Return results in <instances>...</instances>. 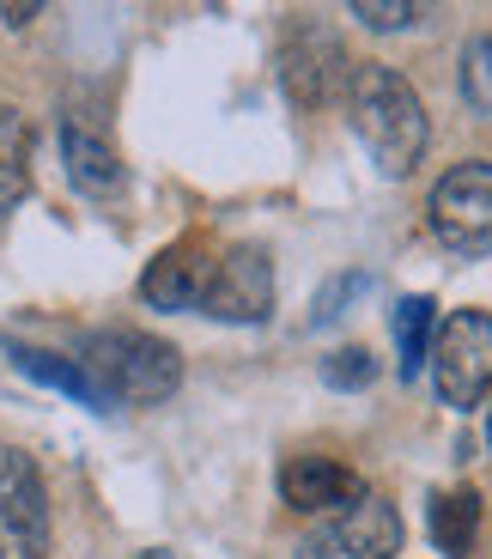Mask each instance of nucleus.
I'll return each instance as SVG.
<instances>
[{
  "mask_svg": "<svg viewBox=\"0 0 492 559\" xmlns=\"http://www.w3.org/2000/svg\"><path fill=\"white\" fill-rule=\"evenodd\" d=\"M347 116L359 146L371 153V165L383 177H408L425 158V140H432V122H425V104L395 68H352L347 85Z\"/></svg>",
  "mask_w": 492,
  "mask_h": 559,
  "instance_id": "obj_1",
  "label": "nucleus"
},
{
  "mask_svg": "<svg viewBox=\"0 0 492 559\" xmlns=\"http://www.w3.org/2000/svg\"><path fill=\"white\" fill-rule=\"evenodd\" d=\"M73 365H80L85 390H92V407H116V402L153 407L183 383L177 347L158 335H141V329H98V335H85Z\"/></svg>",
  "mask_w": 492,
  "mask_h": 559,
  "instance_id": "obj_2",
  "label": "nucleus"
},
{
  "mask_svg": "<svg viewBox=\"0 0 492 559\" xmlns=\"http://www.w3.org/2000/svg\"><path fill=\"white\" fill-rule=\"evenodd\" d=\"M432 383L444 407H480L492 390V317L487 310H456L437 322L432 341Z\"/></svg>",
  "mask_w": 492,
  "mask_h": 559,
  "instance_id": "obj_3",
  "label": "nucleus"
},
{
  "mask_svg": "<svg viewBox=\"0 0 492 559\" xmlns=\"http://www.w3.org/2000/svg\"><path fill=\"white\" fill-rule=\"evenodd\" d=\"M432 231L456 255H492V165H456L432 189Z\"/></svg>",
  "mask_w": 492,
  "mask_h": 559,
  "instance_id": "obj_4",
  "label": "nucleus"
},
{
  "mask_svg": "<svg viewBox=\"0 0 492 559\" xmlns=\"http://www.w3.org/2000/svg\"><path fill=\"white\" fill-rule=\"evenodd\" d=\"M395 554H401V518L377 492H365L335 518H316L298 542V559H395Z\"/></svg>",
  "mask_w": 492,
  "mask_h": 559,
  "instance_id": "obj_5",
  "label": "nucleus"
},
{
  "mask_svg": "<svg viewBox=\"0 0 492 559\" xmlns=\"http://www.w3.org/2000/svg\"><path fill=\"white\" fill-rule=\"evenodd\" d=\"M49 554V492H43L31 456L0 444V559Z\"/></svg>",
  "mask_w": 492,
  "mask_h": 559,
  "instance_id": "obj_6",
  "label": "nucleus"
},
{
  "mask_svg": "<svg viewBox=\"0 0 492 559\" xmlns=\"http://www.w3.org/2000/svg\"><path fill=\"white\" fill-rule=\"evenodd\" d=\"M267 310H274V267H267V255L255 250V243H231V250H219L201 317H219V322H267Z\"/></svg>",
  "mask_w": 492,
  "mask_h": 559,
  "instance_id": "obj_7",
  "label": "nucleus"
},
{
  "mask_svg": "<svg viewBox=\"0 0 492 559\" xmlns=\"http://www.w3.org/2000/svg\"><path fill=\"white\" fill-rule=\"evenodd\" d=\"M280 80L298 104H328L340 85H352L347 49L335 43V31L292 25V37H286V49H280Z\"/></svg>",
  "mask_w": 492,
  "mask_h": 559,
  "instance_id": "obj_8",
  "label": "nucleus"
},
{
  "mask_svg": "<svg viewBox=\"0 0 492 559\" xmlns=\"http://www.w3.org/2000/svg\"><path fill=\"white\" fill-rule=\"evenodd\" d=\"M280 499L304 518H335V511L365 499V480L335 456H292L280 468Z\"/></svg>",
  "mask_w": 492,
  "mask_h": 559,
  "instance_id": "obj_9",
  "label": "nucleus"
},
{
  "mask_svg": "<svg viewBox=\"0 0 492 559\" xmlns=\"http://www.w3.org/2000/svg\"><path fill=\"white\" fill-rule=\"evenodd\" d=\"M213 262H219L213 243H201V238L177 243V250H165L141 274V298L158 310H201L207 305V286H213Z\"/></svg>",
  "mask_w": 492,
  "mask_h": 559,
  "instance_id": "obj_10",
  "label": "nucleus"
},
{
  "mask_svg": "<svg viewBox=\"0 0 492 559\" xmlns=\"http://www.w3.org/2000/svg\"><path fill=\"white\" fill-rule=\"evenodd\" d=\"M61 153H68V177L80 182L85 195H110V189H122V158H116V146L98 134V128L68 122L61 128Z\"/></svg>",
  "mask_w": 492,
  "mask_h": 559,
  "instance_id": "obj_11",
  "label": "nucleus"
},
{
  "mask_svg": "<svg viewBox=\"0 0 492 559\" xmlns=\"http://www.w3.org/2000/svg\"><path fill=\"white\" fill-rule=\"evenodd\" d=\"M432 341H437V305L432 298H401L395 305V347H401V378H420L432 365Z\"/></svg>",
  "mask_w": 492,
  "mask_h": 559,
  "instance_id": "obj_12",
  "label": "nucleus"
},
{
  "mask_svg": "<svg viewBox=\"0 0 492 559\" xmlns=\"http://www.w3.org/2000/svg\"><path fill=\"white\" fill-rule=\"evenodd\" d=\"M475 530H480V499L468 487L456 492H437L432 499V542L444 547L451 559H463L475 547Z\"/></svg>",
  "mask_w": 492,
  "mask_h": 559,
  "instance_id": "obj_13",
  "label": "nucleus"
},
{
  "mask_svg": "<svg viewBox=\"0 0 492 559\" xmlns=\"http://www.w3.org/2000/svg\"><path fill=\"white\" fill-rule=\"evenodd\" d=\"M25 195V128L0 110V213Z\"/></svg>",
  "mask_w": 492,
  "mask_h": 559,
  "instance_id": "obj_14",
  "label": "nucleus"
},
{
  "mask_svg": "<svg viewBox=\"0 0 492 559\" xmlns=\"http://www.w3.org/2000/svg\"><path fill=\"white\" fill-rule=\"evenodd\" d=\"M463 98L475 104V116L492 122V37H475L463 49Z\"/></svg>",
  "mask_w": 492,
  "mask_h": 559,
  "instance_id": "obj_15",
  "label": "nucleus"
},
{
  "mask_svg": "<svg viewBox=\"0 0 492 559\" xmlns=\"http://www.w3.org/2000/svg\"><path fill=\"white\" fill-rule=\"evenodd\" d=\"M352 19H365L371 31H401V25H420L425 7H413V0H352Z\"/></svg>",
  "mask_w": 492,
  "mask_h": 559,
  "instance_id": "obj_16",
  "label": "nucleus"
},
{
  "mask_svg": "<svg viewBox=\"0 0 492 559\" xmlns=\"http://www.w3.org/2000/svg\"><path fill=\"white\" fill-rule=\"evenodd\" d=\"M323 378L335 383V390H365V383L377 378V359H371L365 347H340L335 359L323 365Z\"/></svg>",
  "mask_w": 492,
  "mask_h": 559,
  "instance_id": "obj_17",
  "label": "nucleus"
},
{
  "mask_svg": "<svg viewBox=\"0 0 492 559\" xmlns=\"http://www.w3.org/2000/svg\"><path fill=\"white\" fill-rule=\"evenodd\" d=\"M352 293H365V274H347V280H335V286H328V293L316 298V322H335V317H347L340 305H347Z\"/></svg>",
  "mask_w": 492,
  "mask_h": 559,
  "instance_id": "obj_18",
  "label": "nucleus"
},
{
  "mask_svg": "<svg viewBox=\"0 0 492 559\" xmlns=\"http://www.w3.org/2000/svg\"><path fill=\"white\" fill-rule=\"evenodd\" d=\"M0 19H7V25H31V19H37V7H31V0H25V7H0Z\"/></svg>",
  "mask_w": 492,
  "mask_h": 559,
  "instance_id": "obj_19",
  "label": "nucleus"
},
{
  "mask_svg": "<svg viewBox=\"0 0 492 559\" xmlns=\"http://www.w3.org/2000/svg\"><path fill=\"white\" fill-rule=\"evenodd\" d=\"M134 559H183V554H170V547H153V554H134Z\"/></svg>",
  "mask_w": 492,
  "mask_h": 559,
  "instance_id": "obj_20",
  "label": "nucleus"
},
{
  "mask_svg": "<svg viewBox=\"0 0 492 559\" xmlns=\"http://www.w3.org/2000/svg\"><path fill=\"white\" fill-rule=\"evenodd\" d=\"M487 432H492V426H487Z\"/></svg>",
  "mask_w": 492,
  "mask_h": 559,
  "instance_id": "obj_21",
  "label": "nucleus"
}]
</instances>
